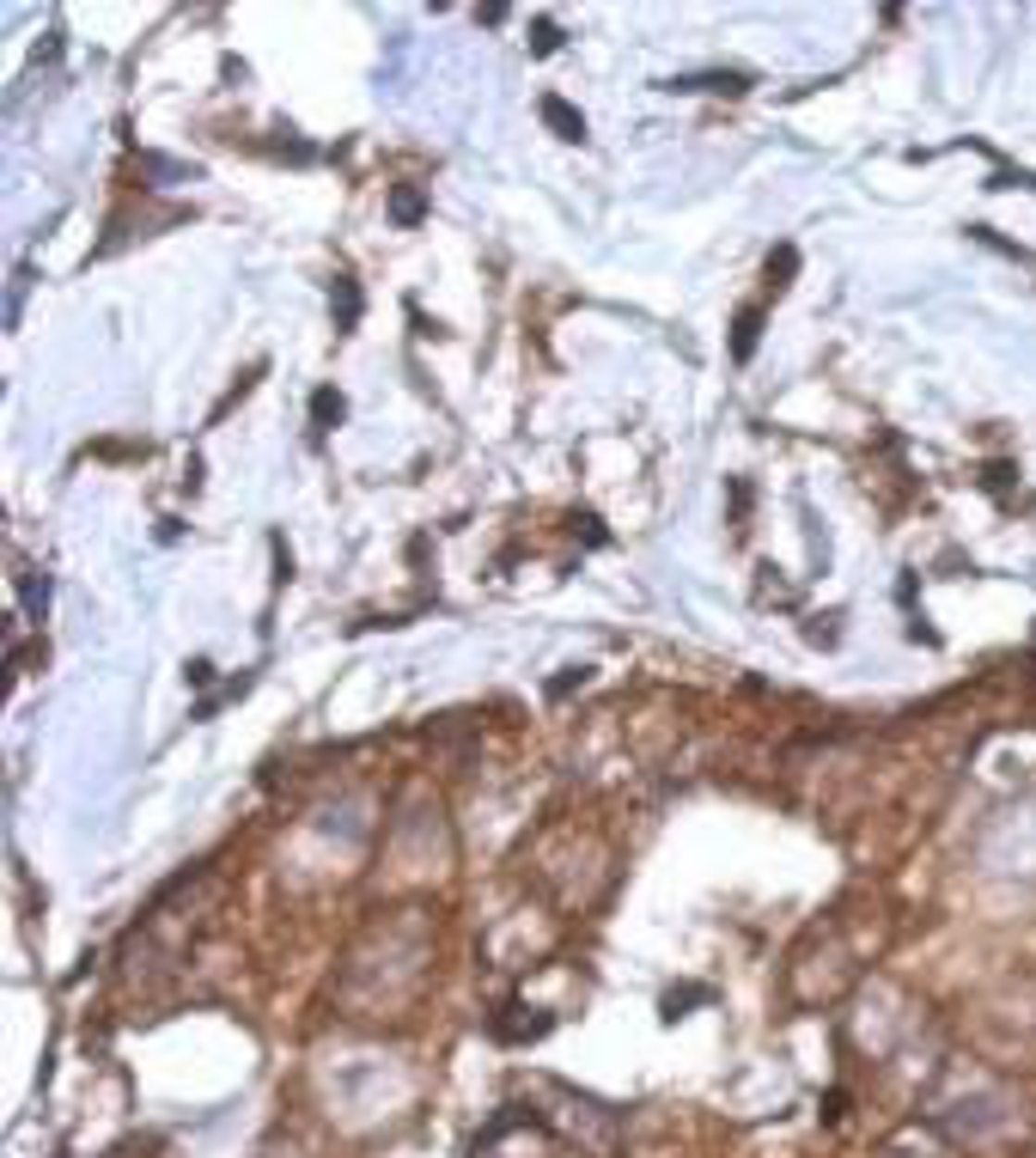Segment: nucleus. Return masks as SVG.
Instances as JSON below:
<instances>
[{"label": "nucleus", "instance_id": "1", "mask_svg": "<svg viewBox=\"0 0 1036 1158\" xmlns=\"http://www.w3.org/2000/svg\"><path fill=\"white\" fill-rule=\"evenodd\" d=\"M543 122H549L561 141H585V117H580V110H568L561 98H543Z\"/></svg>", "mask_w": 1036, "mask_h": 1158}, {"label": "nucleus", "instance_id": "3", "mask_svg": "<svg viewBox=\"0 0 1036 1158\" xmlns=\"http://www.w3.org/2000/svg\"><path fill=\"white\" fill-rule=\"evenodd\" d=\"M342 409H348V403H342V391H318V396H311V415H318V427L342 421Z\"/></svg>", "mask_w": 1036, "mask_h": 1158}, {"label": "nucleus", "instance_id": "5", "mask_svg": "<svg viewBox=\"0 0 1036 1158\" xmlns=\"http://www.w3.org/2000/svg\"><path fill=\"white\" fill-rule=\"evenodd\" d=\"M555 44H561V31H555V25H537V49H543V56H549Z\"/></svg>", "mask_w": 1036, "mask_h": 1158}, {"label": "nucleus", "instance_id": "4", "mask_svg": "<svg viewBox=\"0 0 1036 1158\" xmlns=\"http://www.w3.org/2000/svg\"><path fill=\"white\" fill-rule=\"evenodd\" d=\"M391 214H396L403 226H409V220H421V195H415V190H403V195L391 202Z\"/></svg>", "mask_w": 1036, "mask_h": 1158}, {"label": "nucleus", "instance_id": "2", "mask_svg": "<svg viewBox=\"0 0 1036 1158\" xmlns=\"http://www.w3.org/2000/svg\"><path fill=\"white\" fill-rule=\"evenodd\" d=\"M756 330H762V311H744V318H738V342H731V354H738V360H750V354H756Z\"/></svg>", "mask_w": 1036, "mask_h": 1158}]
</instances>
